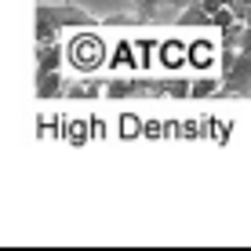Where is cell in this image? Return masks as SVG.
<instances>
[{
  "label": "cell",
  "instance_id": "obj_1",
  "mask_svg": "<svg viewBox=\"0 0 251 251\" xmlns=\"http://www.w3.org/2000/svg\"><path fill=\"white\" fill-rule=\"evenodd\" d=\"M99 58H102V44L99 40H73V62H76V69H95L99 66Z\"/></svg>",
  "mask_w": 251,
  "mask_h": 251
}]
</instances>
